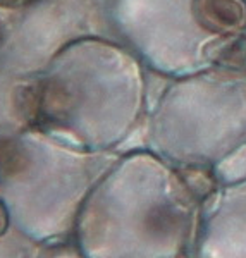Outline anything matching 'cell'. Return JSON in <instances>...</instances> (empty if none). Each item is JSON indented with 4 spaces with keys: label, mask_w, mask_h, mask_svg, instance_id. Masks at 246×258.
Instances as JSON below:
<instances>
[{
    "label": "cell",
    "mask_w": 246,
    "mask_h": 258,
    "mask_svg": "<svg viewBox=\"0 0 246 258\" xmlns=\"http://www.w3.org/2000/svg\"><path fill=\"white\" fill-rule=\"evenodd\" d=\"M26 164V155L14 141H0V181L18 174Z\"/></svg>",
    "instance_id": "cell-1"
},
{
    "label": "cell",
    "mask_w": 246,
    "mask_h": 258,
    "mask_svg": "<svg viewBox=\"0 0 246 258\" xmlns=\"http://www.w3.org/2000/svg\"><path fill=\"white\" fill-rule=\"evenodd\" d=\"M7 224H9V215H7V210H6V207H4V203L0 202V236L6 232Z\"/></svg>",
    "instance_id": "cell-2"
},
{
    "label": "cell",
    "mask_w": 246,
    "mask_h": 258,
    "mask_svg": "<svg viewBox=\"0 0 246 258\" xmlns=\"http://www.w3.org/2000/svg\"><path fill=\"white\" fill-rule=\"evenodd\" d=\"M19 2H23V0H0V6H4V7H12V6H18Z\"/></svg>",
    "instance_id": "cell-3"
}]
</instances>
